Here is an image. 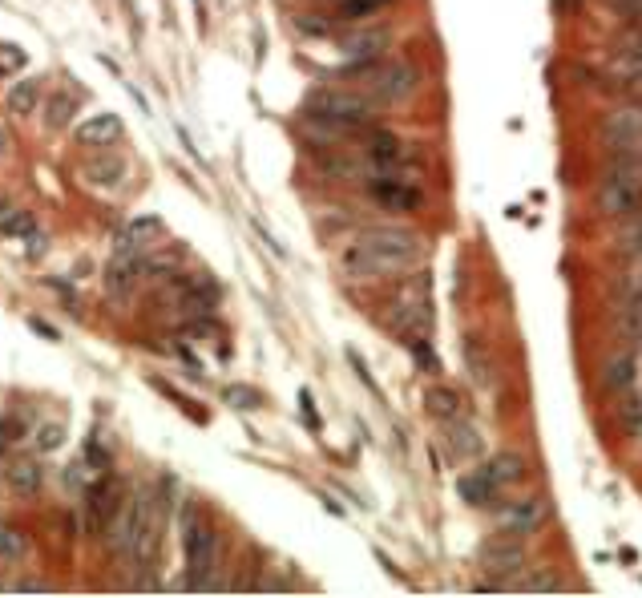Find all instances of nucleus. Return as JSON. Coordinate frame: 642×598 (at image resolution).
<instances>
[{
    "label": "nucleus",
    "mask_w": 642,
    "mask_h": 598,
    "mask_svg": "<svg viewBox=\"0 0 642 598\" xmlns=\"http://www.w3.org/2000/svg\"><path fill=\"white\" fill-rule=\"evenodd\" d=\"M428 251V239L412 227H368L340 251V271L356 283L392 279L416 267Z\"/></svg>",
    "instance_id": "nucleus-1"
},
{
    "label": "nucleus",
    "mask_w": 642,
    "mask_h": 598,
    "mask_svg": "<svg viewBox=\"0 0 642 598\" xmlns=\"http://www.w3.org/2000/svg\"><path fill=\"white\" fill-rule=\"evenodd\" d=\"M384 328L400 344L433 332V283H428V275H408L404 283H396L392 299L384 304Z\"/></svg>",
    "instance_id": "nucleus-2"
},
{
    "label": "nucleus",
    "mask_w": 642,
    "mask_h": 598,
    "mask_svg": "<svg viewBox=\"0 0 642 598\" xmlns=\"http://www.w3.org/2000/svg\"><path fill=\"white\" fill-rule=\"evenodd\" d=\"M344 77H356L364 85V97L376 106H400L420 89V69L408 61H356L340 69Z\"/></svg>",
    "instance_id": "nucleus-3"
},
{
    "label": "nucleus",
    "mask_w": 642,
    "mask_h": 598,
    "mask_svg": "<svg viewBox=\"0 0 642 598\" xmlns=\"http://www.w3.org/2000/svg\"><path fill=\"white\" fill-rule=\"evenodd\" d=\"M594 207L602 219H630L642 211V166L638 162H606Z\"/></svg>",
    "instance_id": "nucleus-4"
},
{
    "label": "nucleus",
    "mask_w": 642,
    "mask_h": 598,
    "mask_svg": "<svg viewBox=\"0 0 642 598\" xmlns=\"http://www.w3.org/2000/svg\"><path fill=\"white\" fill-rule=\"evenodd\" d=\"M154 522V514H150V489H138L134 493V502H126L114 518H110V534H105V546H110V554L114 558H134V550H138V538H142V530Z\"/></svg>",
    "instance_id": "nucleus-5"
},
{
    "label": "nucleus",
    "mask_w": 642,
    "mask_h": 598,
    "mask_svg": "<svg viewBox=\"0 0 642 598\" xmlns=\"http://www.w3.org/2000/svg\"><path fill=\"white\" fill-rule=\"evenodd\" d=\"M420 166V150L396 134H364V170L376 174H412Z\"/></svg>",
    "instance_id": "nucleus-6"
},
{
    "label": "nucleus",
    "mask_w": 642,
    "mask_h": 598,
    "mask_svg": "<svg viewBox=\"0 0 642 598\" xmlns=\"http://www.w3.org/2000/svg\"><path fill=\"white\" fill-rule=\"evenodd\" d=\"M182 550H186V586H206V574L214 566V550H219V530L206 518H198V510H186V534H182Z\"/></svg>",
    "instance_id": "nucleus-7"
},
{
    "label": "nucleus",
    "mask_w": 642,
    "mask_h": 598,
    "mask_svg": "<svg viewBox=\"0 0 642 598\" xmlns=\"http://www.w3.org/2000/svg\"><path fill=\"white\" fill-rule=\"evenodd\" d=\"M529 566V554H525V538H493L481 546V570L489 574L493 586H513Z\"/></svg>",
    "instance_id": "nucleus-8"
},
{
    "label": "nucleus",
    "mask_w": 642,
    "mask_h": 598,
    "mask_svg": "<svg viewBox=\"0 0 642 598\" xmlns=\"http://www.w3.org/2000/svg\"><path fill=\"white\" fill-rule=\"evenodd\" d=\"M546 522H550V502L542 493L517 497V502H505L497 510V530L509 534V538H533Z\"/></svg>",
    "instance_id": "nucleus-9"
},
{
    "label": "nucleus",
    "mask_w": 642,
    "mask_h": 598,
    "mask_svg": "<svg viewBox=\"0 0 642 598\" xmlns=\"http://www.w3.org/2000/svg\"><path fill=\"white\" fill-rule=\"evenodd\" d=\"M368 194L376 207L396 211V215H408L424 203V190L412 174H376V178H368Z\"/></svg>",
    "instance_id": "nucleus-10"
},
{
    "label": "nucleus",
    "mask_w": 642,
    "mask_h": 598,
    "mask_svg": "<svg viewBox=\"0 0 642 598\" xmlns=\"http://www.w3.org/2000/svg\"><path fill=\"white\" fill-rule=\"evenodd\" d=\"M122 510V489L114 477H97L85 493V522H89V534L105 530L110 526V518Z\"/></svg>",
    "instance_id": "nucleus-11"
},
{
    "label": "nucleus",
    "mask_w": 642,
    "mask_h": 598,
    "mask_svg": "<svg viewBox=\"0 0 642 598\" xmlns=\"http://www.w3.org/2000/svg\"><path fill=\"white\" fill-rule=\"evenodd\" d=\"M598 130H602V142H630V138H638L642 134V102H630V97H626L622 106L602 114Z\"/></svg>",
    "instance_id": "nucleus-12"
},
{
    "label": "nucleus",
    "mask_w": 642,
    "mask_h": 598,
    "mask_svg": "<svg viewBox=\"0 0 642 598\" xmlns=\"http://www.w3.org/2000/svg\"><path fill=\"white\" fill-rule=\"evenodd\" d=\"M602 388L614 396H626V392H634L638 388V356L634 352H618V356H610L606 360V368H602Z\"/></svg>",
    "instance_id": "nucleus-13"
},
{
    "label": "nucleus",
    "mask_w": 642,
    "mask_h": 598,
    "mask_svg": "<svg viewBox=\"0 0 642 598\" xmlns=\"http://www.w3.org/2000/svg\"><path fill=\"white\" fill-rule=\"evenodd\" d=\"M162 219H154V215H142V219H134L122 235H118V255H142L146 247H154L158 239H162Z\"/></svg>",
    "instance_id": "nucleus-14"
},
{
    "label": "nucleus",
    "mask_w": 642,
    "mask_h": 598,
    "mask_svg": "<svg viewBox=\"0 0 642 598\" xmlns=\"http://www.w3.org/2000/svg\"><path fill=\"white\" fill-rule=\"evenodd\" d=\"M388 41H392V33H388V29H364V33L344 37V41H340V49H344L348 65H356V61H376V57L384 53V45H388Z\"/></svg>",
    "instance_id": "nucleus-15"
},
{
    "label": "nucleus",
    "mask_w": 642,
    "mask_h": 598,
    "mask_svg": "<svg viewBox=\"0 0 642 598\" xmlns=\"http://www.w3.org/2000/svg\"><path fill=\"white\" fill-rule=\"evenodd\" d=\"M445 445H449V457H453L457 465L481 453V437H477V429H473L465 417H457V421H445Z\"/></svg>",
    "instance_id": "nucleus-16"
},
{
    "label": "nucleus",
    "mask_w": 642,
    "mask_h": 598,
    "mask_svg": "<svg viewBox=\"0 0 642 598\" xmlns=\"http://www.w3.org/2000/svg\"><path fill=\"white\" fill-rule=\"evenodd\" d=\"M465 368H469V376H473V384L477 388H493L497 384V364H493V356L485 352V344L477 340V336H465Z\"/></svg>",
    "instance_id": "nucleus-17"
},
{
    "label": "nucleus",
    "mask_w": 642,
    "mask_h": 598,
    "mask_svg": "<svg viewBox=\"0 0 642 598\" xmlns=\"http://www.w3.org/2000/svg\"><path fill=\"white\" fill-rule=\"evenodd\" d=\"M457 493L465 497V502L469 506H477V510H489L493 502H497V497H501V489L481 473V469H473V473H461L457 477Z\"/></svg>",
    "instance_id": "nucleus-18"
},
{
    "label": "nucleus",
    "mask_w": 642,
    "mask_h": 598,
    "mask_svg": "<svg viewBox=\"0 0 642 598\" xmlns=\"http://www.w3.org/2000/svg\"><path fill=\"white\" fill-rule=\"evenodd\" d=\"M424 409L433 413L441 425H445V421H457V417H465V401L457 396V388H445V384L424 388Z\"/></svg>",
    "instance_id": "nucleus-19"
},
{
    "label": "nucleus",
    "mask_w": 642,
    "mask_h": 598,
    "mask_svg": "<svg viewBox=\"0 0 642 598\" xmlns=\"http://www.w3.org/2000/svg\"><path fill=\"white\" fill-rule=\"evenodd\" d=\"M138 271H142L138 255H118L110 263V271H105V291H110L114 299H126L134 291V283H138Z\"/></svg>",
    "instance_id": "nucleus-20"
},
{
    "label": "nucleus",
    "mask_w": 642,
    "mask_h": 598,
    "mask_svg": "<svg viewBox=\"0 0 642 598\" xmlns=\"http://www.w3.org/2000/svg\"><path fill=\"white\" fill-rule=\"evenodd\" d=\"M118 138H122V118L118 114H97L77 130L81 146H114Z\"/></svg>",
    "instance_id": "nucleus-21"
},
{
    "label": "nucleus",
    "mask_w": 642,
    "mask_h": 598,
    "mask_svg": "<svg viewBox=\"0 0 642 598\" xmlns=\"http://www.w3.org/2000/svg\"><path fill=\"white\" fill-rule=\"evenodd\" d=\"M5 477H9L13 493L29 497V493H37V489H41L45 469H41V461H33V457H13V461H9V469H5Z\"/></svg>",
    "instance_id": "nucleus-22"
},
{
    "label": "nucleus",
    "mask_w": 642,
    "mask_h": 598,
    "mask_svg": "<svg viewBox=\"0 0 642 598\" xmlns=\"http://www.w3.org/2000/svg\"><path fill=\"white\" fill-rule=\"evenodd\" d=\"M481 473H485L497 489H505V485L521 481V473H525V457H521V453H497V457H489V461L481 465Z\"/></svg>",
    "instance_id": "nucleus-23"
},
{
    "label": "nucleus",
    "mask_w": 642,
    "mask_h": 598,
    "mask_svg": "<svg viewBox=\"0 0 642 598\" xmlns=\"http://www.w3.org/2000/svg\"><path fill=\"white\" fill-rule=\"evenodd\" d=\"M618 328H622V336H626L634 348H642V291H638V295H622Z\"/></svg>",
    "instance_id": "nucleus-24"
},
{
    "label": "nucleus",
    "mask_w": 642,
    "mask_h": 598,
    "mask_svg": "<svg viewBox=\"0 0 642 598\" xmlns=\"http://www.w3.org/2000/svg\"><path fill=\"white\" fill-rule=\"evenodd\" d=\"M618 421H622V429H626L634 441H642V392H638V388L626 392V396H618Z\"/></svg>",
    "instance_id": "nucleus-25"
},
{
    "label": "nucleus",
    "mask_w": 642,
    "mask_h": 598,
    "mask_svg": "<svg viewBox=\"0 0 642 598\" xmlns=\"http://www.w3.org/2000/svg\"><path fill=\"white\" fill-rule=\"evenodd\" d=\"M85 178L93 186H118L126 178V162L122 158H97V162L85 166Z\"/></svg>",
    "instance_id": "nucleus-26"
},
{
    "label": "nucleus",
    "mask_w": 642,
    "mask_h": 598,
    "mask_svg": "<svg viewBox=\"0 0 642 598\" xmlns=\"http://www.w3.org/2000/svg\"><path fill=\"white\" fill-rule=\"evenodd\" d=\"M0 235H33V215L21 211L17 203H0Z\"/></svg>",
    "instance_id": "nucleus-27"
},
{
    "label": "nucleus",
    "mask_w": 642,
    "mask_h": 598,
    "mask_svg": "<svg viewBox=\"0 0 642 598\" xmlns=\"http://www.w3.org/2000/svg\"><path fill=\"white\" fill-rule=\"evenodd\" d=\"M396 5V0H340L336 5V21H368L372 13Z\"/></svg>",
    "instance_id": "nucleus-28"
},
{
    "label": "nucleus",
    "mask_w": 642,
    "mask_h": 598,
    "mask_svg": "<svg viewBox=\"0 0 642 598\" xmlns=\"http://www.w3.org/2000/svg\"><path fill=\"white\" fill-rule=\"evenodd\" d=\"M404 348L412 352L416 368H424L428 376H437V372H441V360H437V352H433V340H428V336H412Z\"/></svg>",
    "instance_id": "nucleus-29"
},
{
    "label": "nucleus",
    "mask_w": 642,
    "mask_h": 598,
    "mask_svg": "<svg viewBox=\"0 0 642 598\" xmlns=\"http://www.w3.org/2000/svg\"><path fill=\"white\" fill-rule=\"evenodd\" d=\"M37 97H41V85H37V81H21V85L9 93V110L25 118V114L37 110Z\"/></svg>",
    "instance_id": "nucleus-30"
},
{
    "label": "nucleus",
    "mask_w": 642,
    "mask_h": 598,
    "mask_svg": "<svg viewBox=\"0 0 642 598\" xmlns=\"http://www.w3.org/2000/svg\"><path fill=\"white\" fill-rule=\"evenodd\" d=\"M25 550H29V538L17 530V526H9V522H0V558H25Z\"/></svg>",
    "instance_id": "nucleus-31"
},
{
    "label": "nucleus",
    "mask_w": 642,
    "mask_h": 598,
    "mask_svg": "<svg viewBox=\"0 0 642 598\" xmlns=\"http://www.w3.org/2000/svg\"><path fill=\"white\" fill-rule=\"evenodd\" d=\"M618 251H622L626 259H634V255L642 251V211H638V215H630L626 231L618 235Z\"/></svg>",
    "instance_id": "nucleus-32"
},
{
    "label": "nucleus",
    "mask_w": 642,
    "mask_h": 598,
    "mask_svg": "<svg viewBox=\"0 0 642 598\" xmlns=\"http://www.w3.org/2000/svg\"><path fill=\"white\" fill-rule=\"evenodd\" d=\"M69 118H73V97H69V93H57L53 102H49L45 126H49V130H61V126H69Z\"/></svg>",
    "instance_id": "nucleus-33"
},
{
    "label": "nucleus",
    "mask_w": 642,
    "mask_h": 598,
    "mask_svg": "<svg viewBox=\"0 0 642 598\" xmlns=\"http://www.w3.org/2000/svg\"><path fill=\"white\" fill-rule=\"evenodd\" d=\"M513 586H517V590H558L562 578H558L554 570H533V574H521Z\"/></svg>",
    "instance_id": "nucleus-34"
},
{
    "label": "nucleus",
    "mask_w": 642,
    "mask_h": 598,
    "mask_svg": "<svg viewBox=\"0 0 642 598\" xmlns=\"http://www.w3.org/2000/svg\"><path fill=\"white\" fill-rule=\"evenodd\" d=\"M223 396H227V405H235V409H243V413H247V409H259V405H263V396H259L255 388H247V384H231V388H227Z\"/></svg>",
    "instance_id": "nucleus-35"
},
{
    "label": "nucleus",
    "mask_w": 642,
    "mask_h": 598,
    "mask_svg": "<svg viewBox=\"0 0 642 598\" xmlns=\"http://www.w3.org/2000/svg\"><path fill=\"white\" fill-rule=\"evenodd\" d=\"M61 441H65V429H61V425H41V433H37V449H41V453H53Z\"/></svg>",
    "instance_id": "nucleus-36"
},
{
    "label": "nucleus",
    "mask_w": 642,
    "mask_h": 598,
    "mask_svg": "<svg viewBox=\"0 0 642 598\" xmlns=\"http://www.w3.org/2000/svg\"><path fill=\"white\" fill-rule=\"evenodd\" d=\"M295 29L307 33V37H328V33H332V21H307V17H295Z\"/></svg>",
    "instance_id": "nucleus-37"
},
{
    "label": "nucleus",
    "mask_w": 642,
    "mask_h": 598,
    "mask_svg": "<svg viewBox=\"0 0 642 598\" xmlns=\"http://www.w3.org/2000/svg\"><path fill=\"white\" fill-rule=\"evenodd\" d=\"M348 360H352V368H356V376H360V380L368 384V392H372V396H380V384L372 380V372H368V364L360 360V352H348Z\"/></svg>",
    "instance_id": "nucleus-38"
},
{
    "label": "nucleus",
    "mask_w": 642,
    "mask_h": 598,
    "mask_svg": "<svg viewBox=\"0 0 642 598\" xmlns=\"http://www.w3.org/2000/svg\"><path fill=\"white\" fill-rule=\"evenodd\" d=\"M25 65V53L17 45H0V69H21Z\"/></svg>",
    "instance_id": "nucleus-39"
},
{
    "label": "nucleus",
    "mask_w": 642,
    "mask_h": 598,
    "mask_svg": "<svg viewBox=\"0 0 642 598\" xmlns=\"http://www.w3.org/2000/svg\"><path fill=\"white\" fill-rule=\"evenodd\" d=\"M255 231H259V239H263V243H267V251H271V255H275V259H287V251H283V247H279V243H275V235H271V231H267V227H263V223H255Z\"/></svg>",
    "instance_id": "nucleus-40"
},
{
    "label": "nucleus",
    "mask_w": 642,
    "mask_h": 598,
    "mask_svg": "<svg viewBox=\"0 0 642 598\" xmlns=\"http://www.w3.org/2000/svg\"><path fill=\"white\" fill-rule=\"evenodd\" d=\"M299 405H303V417H307V425L315 429V409H311V392H307V388L299 392Z\"/></svg>",
    "instance_id": "nucleus-41"
},
{
    "label": "nucleus",
    "mask_w": 642,
    "mask_h": 598,
    "mask_svg": "<svg viewBox=\"0 0 642 598\" xmlns=\"http://www.w3.org/2000/svg\"><path fill=\"white\" fill-rule=\"evenodd\" d=\"M574 5H578V0H554V9H558L562 17H570V13H574Z\"/></svg>",
    "instance_id": "nucleus-42"
},
{
    "label": "nucleus",
    "mask_w": 642,
    "mask_h": 598,
    "mask_svg": "<svg viewBox=\"0 0 642 598\" xmlns=\"http://www.w3.org/2000/svg\"><path fill=\"white\" fill-rule=\"evenodd\" d=\"M25 251H29V255H33V259H37V255H41V251H45V239H41V235H33V247H25Z\"/></svg>",
    "instance_id": "nucleus-43"
},
{
    "label": "nucleus",
    "mask_w": 642,
    "mask_h": 598,
    "mask_svg": "<svg viewBox=\"0 0 642 598\" xmlns=\"http://www.w3.org/2000/svg\"><path fill=\"white\" fill-rule=\"evenodd\" d=\"M5 146H9V134H5V130H0V150H5Z\"/></svg>",
    "instance_id": "nucleus-44"
},
{
    "label": "nucleus",
    "mask_w": 642,
    "mask_h": 598,
    "mask_svg": "<svg viewBox=\"0 0 642 598\" xmlns=\"http://www.w3.org/2000/svg\"><path fill=\"white\" fill-rule=\"evenodd\" d=\"M0 73H5V69H0Z\"/></svg>",
    "instance_id": "nucleus-45"
}]
</instances>
